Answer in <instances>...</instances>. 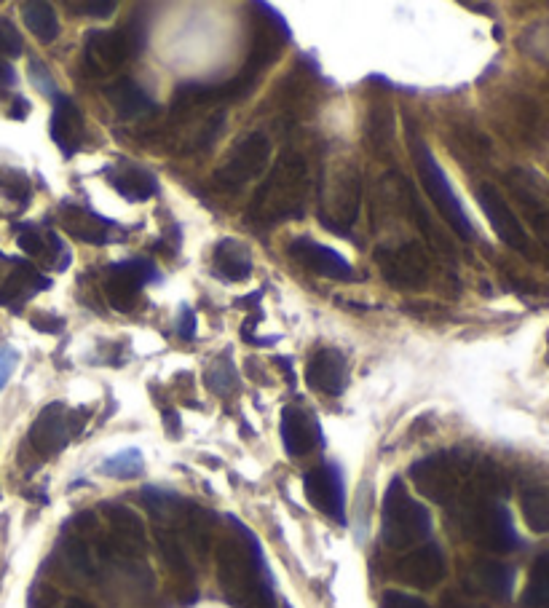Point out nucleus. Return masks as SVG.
<instances>
[{
    "label": "nucleus",
    "instance_id": "27",
    "mask_svg": "<svg viewBox=\"0 0 549 608\" xmlns=\"http://www.w3.org/2000/svg\"><path fill=\"white\" fill-rule=\"evenodd\" d=\"M22 19H25L27 30L41 43H51L59 35V19L49 3L43 0H30L22 3Z\"/></svg>",
    "mask_w": 549,
    "mask_h": 608
},
{
    "label": "nucleus",
    "instance_id": "2",
    "mask_svg": "<svg viewBox=\"0 0 549 608\" xmlns=\"http://www.w3.org/2000/svg\"><path fill=\"white\" fill-rule=\"evenodd\" d=\"M362 204V172L351 159L327 161L319 180V220L333 234H349Z\"/></svg>",
    "mask_w": 549,
    "mask_h": 608
},
{
    "label": "nucleus",
    "instance_id": "47",
    "mask_svg": "<svg viewBox=\"0 0 549 608\" xmlns=\"http://www.w3.org/2000/svg\"><path fill=\"white\" fill-rule=\"evenodd\" d=\"M65 608H94L92 603H89V600H84V598H70L65 603Z\"/></svg>",
    "mask_w": 549,
    "mask_h": 608
},
{
    "label": "nucleus",
    "instance_id": "30",
    "mask_svg": "<svg viewBox=\"0 0 549 608\" xmlns=\"http://www.w3.org/2000/svg\"><path fill=\"white\" fill-rule=\"evenodd\" d=\"M525 608H549V552L539 555L523 592Z\"/></svg>",
    "mask_w": 549,
    "mask_h": 608
},
{
    "label": "nucleus",
    "instance_id": "42",
    "mask_svg": "<svg viewBox=\"0 0 549 608\" xmlns=\"http://www.w3.org/2000/svg\"><path fill=\"white\" fill-rule=\"evenodd\" d=\"M33 327L35 330H41V333H59V330L65 327V319L54 317L49 311H41V314H35L33 317Z\"/></svg>",
    "mask_w": 549,
    "mask_h": 608
},
{
    "label": "nucleus",
    "instance_id": "29",
    "mask_svg": "<svg viewBox=\"0 0 549 608\" xmlns=\"http://www.w3.org/2000/svg\"><path fill=\"white\" fill-rule=\"evenodd\" d=\"M204 384L212 394L217 397H228L231 392H239V373H236V365H233L231 351H223L220 357L207 367V375H204Z\"/></svg>",
    "mask_w": 549,
    "mask_h": 608
},
{
    "label": "nucleus",
    "instance_id": "16",
    "mask_svg": "<svg viewBox=\"0 0 549 608\" xmlns=\"http://www.w3.org/2000/svg\"><path fill=\"white\" fill-rule=\"evenodd\" d=\"M290 258L306 271L325 276V279H335V282H357L359 279L349 260L330 250V247H325V244L308 239V236H300L290 244Z\"/></svg>",
    "mask_w": 549,
    "mask_h": 608
},
{
    "label": "nucleus",
    "instance_id": "5",
    "mask_svg": "<svg viewBox=\"0 0 549 608\" xmlns=\"http://www.w3.org/2000/svg\"><path fill=\"white\" fill-rule=\"evenodd\" d=\"M142 30L132 25L121 30H89L84 41V65L89 75L105 78L116 73L126 59H132L142 49Z\"/></svg>",
    "mask_w": 549,
    "mask_h": 608
},
{
    "label": "nucleus",
    "instance_id": "46",
    "mask_svg": "<svg viewBox=\"0 0 549 608\" xmlns=\"http://www.w3.org/2000/svg\"><path fill=\"white\" fill-rule=\"evenodd\" d=\"M274 362H276V365H279V367H282V370H284V375H287V381H290V384H292V381H295V373H292L290 359H284V357H274Z\"/></svg>",
    "mask_w": 549,
    "mask_h": 608
},
{
    "label": "nucleus",
    "instance_id": "9",
    "mask_svg": "<svg viewBox=\"0 0 549 608\" xmlns=\"http://www.w3.org/2000/svg\"><path fill=\"white\" fill-rule=\"evenodd\" d=\"M84 421H78L73 410L62 405V402H51L38 413V418L30 426L27 440L33 445V450L43 459H54L62 450L70 445L75 434L81 432Z\"/></svg>",
    "mask_w": 549,
    "mask_h": 608
},
{
    "label": "nucleus",
    "instance_id": "14",
    "mask_svg": "<svg viewBox=\"0 0 549 608\" xmlns=\"http://www.w3.org/2000/svg\"><path fill=\"white\" fill-rule=\"evenodd\" d=\"M51 279L43 276L33 263L9 258L0 252V306L22 309L27 300L35 298L41 290H49Z\"/></svg>",
    "mask_w": 549,
    "mask_h": 608
},
{
    "label": "nucleus",
    "instance_id": "20",
    "mask_svg": "<svg viewBox=\"0 0 549 608\" xmlns=\"http://www.w3.org/2000/svg\"><path fill=\"white\" fill-rule=\"evenodd\" d=\"M282 442L287 456L292 459H303L311 450L322 442V429L319 421L306 408L298 405H287L282 410Z\"/></svg>",
    "mask_w": 549,
    "mask_h": 608
},
{
    "label": "nucleus",
    "instance_id": "41",
    "mask_svg": "<svg viewBox=\"0 0 549 608\" xmlns=\"http://www.w3.org/2000/svg\"><path fill=\"white\" fill-rule=\"evenodd\" d=\"M196 330H199L196 314H193V309H188V306H185V309L180 311V322H177V335H180V338H185V341H193V338H196Z\"/></svg>",
    "mask_w": 549,
    "mask_h": 608
},
{
    "label": "nucleus",
    "instance_id": "18",
    "mask_svg": "<svg viewBox=\"0 0 549 608\" xmlns=\"http://www.w3.org/2000/svg\"><path fill=\"white\" fill-rule=\"evenodd\" d=\"M308 386L327 397H338L349 386V359L341 349L325 346L311 354L306 365Z\"/></svg>",
    "mask_w": 549,
    "mask_h": 608
},
{
    "label": "nucleus",
    "instance_id": "12",
    "mask_svg": "<svg viewBox=\"0 0 549 608\" xmlns=\"http://www.w3.org/2000/svg\"><path fill=\"white\" fill-rule=\"evenodd\" d=\"M475 196L480 209H483V215L488 217V223H491L493 234L499 236L509 250L523 252V255L531 258V239H528L523 223L517 220V215L512 212L507 199L499 193V188L491 183H480L477 185Z\"/></svg>",
    "mask_w": 549,
    "mask_h": 608
},
{
    "label": "nucleus",
    "instance_id": "7",
    "mask_svg": "<svg viewBox=\"0 0 549 608\" xmlns=\"http://www.w3.org/2000/svg\"><path fill=\"white\" fill-rule=\"evenodd\" d=\"M466 531L477 544L493 552H512L520 547L515 523L504 504L493 499H477L466 509Z\"/></svg>",
    "mask_w": 549,
    "mask_h": 608
},
{
    "label": "nucleus",
    "instance_id": "49",
    "mask_svg": "<svg viewBox=\"0 0 549 608\" xmlns=\"http://www.w3.org/2000/svg\"><path fill=\"white\" fill-rule=\"evenodd\" d=\"M284 608H292V606H284Z\"/></svg>",
    "mask_w": 549,
    "mask_h": 608
},
{
    "label": "nucleus",
    "instance_id": "39",
    "mask_svg": "<svg viewBox=\"0 0 549 608\" xmlns=\"http://www.w3.org/2000/svg\"><path fill=\"white\" fill-rule=\"evenodd\" d=\"M19 365V354L11 346H3L0 349V392H3V386L9 384V378L14 375V370H17Z\"/></svg>",
    "mask_w": 549,
    "mask_h": 608
},
{
    "label": "nucleus",
    "instance_id": "44",
    "mask_svg": "<svg viewBox=\"0 0 549 608\" xmlns=\"http://www.w3.org/2000/svg\"><path fill=\"white\" fill-rule=\"evenodd\" d=\"M164 426H167L172 437H180V416H177L175 410H167V413H164Z\"/></svg>",
    "mask_w": 549,
    "mask_h": 608
},
{
    "label": "nucleus",
    "instance_id": "40",
    "mask_svg": "<svg viewBox=\"0 0 549 608\" xmlns=\"http://www.w3.org/2000/svg\"><path fill=\"white\" fill-rule=\"evenodd\" d=\"M440 608H488V606H483L480 600L469 598V595H464V592L448 590L440 598Z\"/></svg>",
    "mask_w": 549,
    "mask_h": 608
},
{
    "label": "nucleus",
    "instance_id": "11",
    "mask_svg": "<svg viewBox=\"0 0 549 608\" xmlns=\"http://www.w3.org/2000/svg\"><path fill=\"white\" fill-rule=\"evenodd\" d=\"M410 477L426 499L450 504L461 485V464L450 453H432L410 467Z\"/></svg>",
    "mask_w": 549,
    "mask_h": 608
},
{
    "label": "nucleus",
    "instance_id": "10",
    "mask_svg": "<svg viewBox=\"0 0 549 608\" xmlns=\"http://www.w3.org/2000/svg\"><path fill=\"white\" fill-rule=\"evenodd\" d=\"M375 263L381 266V274L402 290H421L429 282V255L424 244L410 242L400 247H378Z\"/></svg>",
    "mask_w": 549,
    "mask_h": 608
},
{
    "label": "nucleus",
    "instance_id": "19",
    "mask_svg": "<svg viewBox=\"0 0 549 608\" xmlns=\"http://www.w3.org/2000/svg\"><path fill=\"white\" fill-rule=\"evenodd\" d=\"M17 244L30 255L38 258L51 271H65L73 263V255L67 250V244L59 239L57 231L51 228H38V225H19Z\"/></svg>",
    "mask_w": 549,
    "mask_h": 608
},
{
    "label": "nucleus",
    "instance_id": "22",
    "mask_svg": "<svg viewBox=\"0 0 549 608\" xmlns=\"http://www.w3.org/2000/svg\"><path fill=\"white\" fill-rule=\"evenodd\" d=\"M105 177L113 185V191L124 196L126 201H148L159 193L156 175L150 169L134 164V161H118V164L105 169Z\"/></svg>",
    "mask_w": 549,
    "mask_h": 608
},
{
    "label": "nucleus",
    "instance_id": "36",
    "mask_svg": "<svg viewBox=\"0 0 549 608\" xmlns=\"http://www.w3.org/2000/svg\"><path fill=\"white\" fill-rule=\"evenodd\" d=\"M67 9L75 11L78 17L105 19L116 11V0H81V3H67Z\"/></svg>",
    "mask_w": 549,
    "mask_h": 608
},
{
    "label": "nucleus",
    "instance_id": "23",
    "mask_svg": "<svg viewBox=\"0 0 549 608\" xmlns=\"http://www.w3.org/2000/svg\"><path fill=\"white\" fill-rule=\"evenodd\" d=\"M212 271L228 284L247 282L252 274V252L239 239H220L212 250Z\"/></svg>",
    "mask_w": 549,
    "mask_h": 608
},
{
    "label": "nucleus",
    "instance_id": "25",
    "mask_svg": "<svg viewBox=\"0 0 549 608\" xmlns=\"http://www.w3.org/2000/svg\"><path fill=\"white\" fill-rule=\"evenodd\" d=\"M105 97H108L110 108L116 110L121 121H132L156 113V102L150 100L148 92L134 84L132 78H118L116 84L105 86Z\"/></svg>",
    "mask_w": 549,
    "mask_h": 608
},
{
    "label": "nucleus",
    "instance_id": "21",
    "mask_svg": "<svg viewBox=\"0 0 549 608\" xmlns=\"http://www.w3.org/2000/svg\"><path fill=\"white\" fill-rule=\"evenodd\" d=\"M51 137L62 150V156H75L84 140V113L70 97L57 94L54 97V116H51Z\"/></svg>",
    "mask_w": 549,
    "mask_h": 608
},
{
    "label": "nucleus",
    "instance_id": "6",
    "mask_svg": "<svg viewBox=\"0 0 549 608\" xmlns=\"http://www.w3.org/2000/svg\"><path fill=\"white\" fill-rule=\"evenodd\" d=\"M268 159H271V140L263 132H247L233 142V148L225 153L212 180L220 188H242L266 169Z\"/></svg>",
    "mask_w": 549,
    "mask_h": 608
},
{
    "label": "nucleus",
    "instance_id": "28",
    "mask_svg": "<svg viewBox=\"0 0 549 608\" xmlns=\"http://www.w3.org/2000/svg\"><path fill=\"white\" fill-rule=\"evenodd\" d=\"M520 509H523L525 525L533 534H549V491L539 485L525 488L520 496Z\"/></svg>",
    "mask_w": 549,
    "mask_h": 608
},
{
    "label": "nucleus",
    "instance_id": "48",
    "mask_svg": "<svg viewBox=\"0 0 549 608\" xmlns=\"http://www.w3.org/2000/svg\"><path fill=\"white\" fill-rule=\"evenodd\" d=\"M466 9H475V11H491V6H483V3H466Z\"/></svg>",
    "mask_w": 549,
    "mask_h": 608
},
{
    "label": "nucleus",
    "instance_id": "24",
    "mask_svg": "<svg viewBox=\"0 0 549 608\" xmlns=\"http://www.w3.org/2000/svg\"><path fill=\"white\" fill-rule=\"evenodd\" d=\"M108 520L113 525V536H116L118 550L124 555H142L145 547H148V536H145V523L142 517L129 507H121V504H108Z\"/></svg>",
    "mask_w": 549,
    "mask_h": 608
},
{
    "label": "nucleus",
    "instance_id": "15",
    "mask_svg": "<svg viewBox=\"0 0 549 608\" xmlns=\"http://www.w3.org/2000/svg\"><path fill=\"white\" fill-rule=\"evenodd\" d=\"M303 491L311 507H317L322 515L335 520L338 525H346V488H343L341 469L335 464H322L311 469L303 477Z\"/></svg>",
    "mask_w": 549,
    "mask_h": 608
},
{
    "label": "nucleus",
    "instance_id": "8",
    "mask_svg": "<svg viewBox=\"0 0 549 608\" xmlns=\"http://www.w3.org/2000/svg\"><path fill=\"white\" fill-rule=\"evenodd\" d=\"M153 282H159L156 266L150 260L132 258L105 268L100 287L105 292V300L110 303V309L132 311L137 306V300H140L142 287H148Z\"/></svg>",
    "mask_w": 549,
    "mask_h": 608
},
{
    "label": "nucleus",
    "instance_id": "3",
    "mask_svg": "<svg viewBox=\"0 0 549 608\" xmlns=\"http://www.w3.org/2000/svg\"><path fill=\"white\" fill-rule=\"evenodd\" d=\"M432 534V515L429 509L408 493L400 477H394L383 493L381 507V542L389 550H408L421 544Z\"/></svg>",
    "mask_w": 549,
    "mask_h": 608
},
{
    "label": "nucleus",
    "instance_id": "32",
    "mask_svg": "<svg viewBox=\"0 0 549 608\" xmlns=\"http://www.w3.org/2000/svg\"><path fill=\"white\" fill-rule=\"evenodd\" d=\"M391 140H394V113H391L389 105H383V108H375L373 113H370V121H367V142H370L375 150L389 153Z\"/></svg>",
    "mask_w": 549,
    "mask_h": 608
},
{
    "label": "nucleus",
    "instance_id": "31",
    "mask_svg": "<svg viewBox=\"0 0 549 608\" xmlns=\"http://www.w3.org/2000/svg\"><path fill=\"white\" fill-rule=\"evenodd\" d=\"M100 472L105 477H113V480H134L145 472V459L137 448H126L102 461Z\"/></svg>",
    "mask_w": 549,
    "mask_h": 608
},
{
    "label": "nucleus",
    "instance_id": "35",
    "mask_svg": "<svg viewBox=\"0 0 549 608\" xmlns=\"http://www.w3.org/2000/svg\"><path fill=\"white\" fill-rule=\"evenodd\" d=\"M22 51H25V41H22V33L17 30V25L11 19L0 17V54L14 59Z\"/></svg>",
    "mask_w": 549,
    "mask_h": 608
},
{
    "label": "nucleus",
    "instance_id": "43",
    "mask_svg": "<svg viewBox=\"0 0 549 608\" xmlns=\"http://www.w3.org/2000/svg\"><path fill=\"white\" fill-rule=\"evenodd\" d=\"M17 84V73H14V67L6 62V59H0V89H9V86Z\"/></svg>",
    "mask_w": 549,
    "mask_h": 608
},
{
    "label": "nucleus",
    "instance_id": "33",
    "mask_svg": "<svg viewBox=\"0 0 549 608\" xmlns=\"http://www.w3.org/2000/svg\"><path fill=\"white\" fill-rule=\"evenodd\" d=\"M512 188H515L517 199L523 201L525 212H528V217H531V225L536 228V236H539L541 244H544V247H547V252H549V209L533 199L531 193L525 191L520 183H515Z\"/></svg>",
    "mask_w": 549,
    "mask_h": 608
},
{
    "label": "nucleus",
    "instance_id": "26",
    "mask_svg": "<svg viewBox=\"0 0 549 608\" xmlns=\"http://www.w3.org/2000/svg\"><path fill=\"white\" fill-rule=\"evenodd\" d=\"M472 582L477 590H483L491 598L507 600L512 595V584H515V571L499 560H477L472 566Z\"/></svg>",
    "mask_w": 549,
    "mask_h": 608
},
{
    "label": "nucleus",
    "instance_id": "4",
    "mask_svg": "<svg viewBox=\"0 0 549 608\" xmlns=\"http://www.w3.org/2000/svg\"><path fill=\"white\" fill-rule=\"evenodd\" d=\"M408 148L410 153H413V161H416L421 185H424V191L429 193V199H432V204L437 207V212L445 217V223H448L461 239H475V228H472V220L466 215V209L461 207V199H458L456 191H453L448 175L442 172V167L437 164V159H434L432 148H429L424 137L416 132V124H413V121L408 124Z\"/></svg>",
    "mask_w": 549,
    "mask_h": 608
},
{
    "label": "nucleus",
    "instance_id": "34",
    "mask_svg": "<svg viewBox=\"0 0 549 608\" xmlns=\"http://www.w3.org/2000/svg\"><path fill=\"white\" fill-rule=\"evenodd\" d=\"M159 547H161V555H164V560H167V566L175 571V574H188L191 571V566H188V555H185L183 544L177 542V536L172 534V531H164V528H159Z\"/></svg>",
    "mask_w": 549,
    "mask_h": 608
},
{
    "label": "nucleus",
    "instance_id": "38",
    "mask_svg": "<svg viewBox=\"0 0 549 608\" xmlns=\"http://www.w3.org/2000/svg\"><path fill=\"white\" fill-rule=\"evenodd\" d=\"M30 75H33V86L38 89V92L54 94V97H57V86H54V78H51L49 67L43 65V62L33 59V62H30Z\"/></svg>",
    "mask_w": 549,
    "mask_h": 608
},
{
    "label": "nucleus",
    "instance_id": "37",
    "mask_svg": "<svg viewBox=\"0 0 549 608\" xmlns=\"http://www.w3.org/2000/svg\"><path fill=\"white\" fill-rule=\"evenodd\" d=\"M381 608H429V606H426L421 598H416V595H408V592H400V590H389L383 592Z\"/></svg>",
    "mask_w": 549,
    "mask_h": 608
},
{
    "label": "nucleus",
    "instance_id": "17",
    "mask_svg": "<svg viewBox=\"0 0 549 608\" xmlns=\"http://www.w3.org/2000/svg\"><path fill=\"white\" fill-rule=\"evenodd\" d=\"M445 552L440 550V544H421L416 550H410L405 558L397 563L394 576L402 584H410L416 590H432L445 579Z\"/></svg>",
    "mask_w": 549,
    "mask_h": 608
},
{
    "label": "nucleus",
    "instance_id": "1",
    "mask_svg": "<svg viewBox=\"0 0 549 608\" xmlns=\"http://www.w3.org/2000/svg\"><path fill=\"white\" fill-rule=\"evenodd\" d=\"M308 199V164L298 150H284L258 185L250 217L258 223H279L303 215Z\"/></svg>",
    "mask_w": 549,
    "mask_h": 608
},
{
    "label": "nucleus",
    "instance_id": "13",
    "mask_svg": "<svg viewBox=\"0 0 549 608\" xmlns=\"http://www.w3.org/2000/svg\"><path fill=\"white\" fill-rule=\"evenodd\" d=\"M57 220L67 234L84 244H110L126 236L124 228L116 220H108V217H102L100 212H94L92 207L78 204V201H62L57 209Z\"/></svg>",
    "mask_w": 549,
    "mask_h": 608
},
{
    "label": "nucleus",
    "instance_id": "45",
    "mask_svg": "<svg viewBox=\"0 0 549 608\" xmlns=\"http://www.w3.org/2000/svg\"><path fill=\"white\" fill-rule=\"evenodd\" d=\"M27 113H30V102H27L25 97H17V100H14V108H11V116L17 118V121H22Z\"/></svg>",
    "mask_w": 549,
    "mask_h": 608
}]
</instances>
